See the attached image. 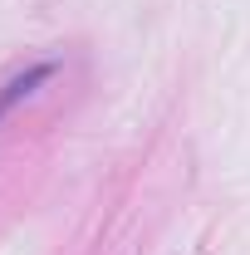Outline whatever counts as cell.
Wrapping results in <instances>:
<instances>
[{"label":"cell","mask_w":250,"mask_h":255,"mask_svg":"<svg viewBox=\"0 0 250 255\" xmlns=\"http://www.w3.org/2000/svg\"><path fill=\"white\" fill-rule=\"evenodd\" d=\"M49 79H54V64H30L25 74L5 79V84H0V123H5V118H10V113H15L25 98H34L44 84H49Z\"/></svg>","instance_id":"obj_1"}]
</instances>
